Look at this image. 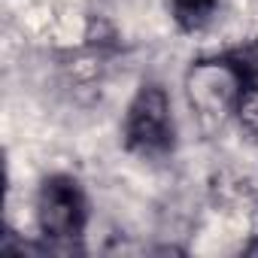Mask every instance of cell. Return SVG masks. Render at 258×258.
Listing matches in <instances>:
<instances>
[{
	"instance_id": "cell-1",
	"label": "cell",
	"mask_w": 258,
	"mask_h": 258,
	"mask_svg": "<svg viewBox=\"0 0 258 258\" xmlns=\"http://www.w3.org/2000/svg\"><path fill=\"white\" fill-rule=\"evenodd\" d=\"M124 149L140 158H161L173 149V115L170 97L158 82H143L124 115Z\"/></svg>"
},
{
	"instance_id": "cell-2",
	"label": "cell",
	"mask_w": 258,
	"mask_h": 258,
	"mask_svg": "<svg viewBox=\"0 0 258 258\" xmlns=\"http://www.w3.org/2000/svg\"><path fill=\"white\" fill-rule=\"evenodd\" d=\"M37 225L46 240L73 243L88 225V201L82 185L73 176L55 173L43 179L37 195Z\"/></svg>"
},
{
	"instance_id": "cell-3",
	"label": "cell",
	"mask_w": 258,
	"mask_h": 258,
	"mask_svg": "<svg viewBox=\"0 0 258 258\" xmlns=\"http://www.w3.org/2000/svg\"><path fill=\"white\" fill-rule=\"evenodd\" d=\"M219 0H173V16L179 22V28L185 31H198L201 25H207V19L213 16Z\"/></svg>"
}]
</instances>
